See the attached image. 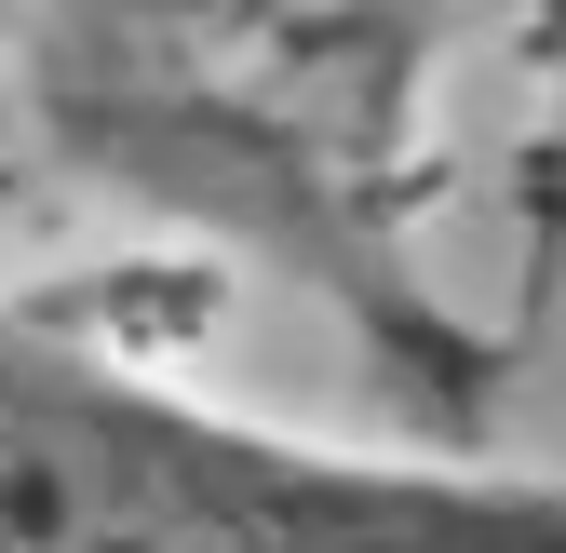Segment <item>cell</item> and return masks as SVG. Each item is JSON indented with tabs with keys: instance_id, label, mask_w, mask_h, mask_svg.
Returning <instances> with one entry per match:
<instances>
[{
	"instance_id": "3957f363",
	"label": "cell",
	"mask_w": 566,
	"mask_h": 553,
	"mask_svg": "<svg viewBox=\"0 0 566 553\" xmlns=\"http://www.w3.org/2000/svg\"><path fill=\"white\" fill-rule=\"evenodd\" d=\"M566 270V14H553V108L526 135V298H553Z\"/></svg>"
},
{
	"instance_id": "7a4b0ae2",
	"label": "cell",
	"mask_w": 566,
	"mask_h": 553,
	"mask_svg": "<svg viewBox=\"0 0 566 553\" xmlns=\"http://www.w3.org/2000/svg\"><path fill=\"white\" fill-rule=\"evenodd\" d=\"M0 553H566V472L311 446L0 298Z\"/></svg>"
},
{
	"instance_id": "6da1fadb",
	"label": "cell",
	"mask_w": 566,
	"mask_h": 553,
	"mask_svg": "<svg viewBox=\"0 0 566 553\" xmlns=\"http://www.w3.org/2000/svg\"><path fill=\"white\" fill-rule=\"evenodd\" d=\"M446 41L459 0H28L14 122L67 189L311 298L405 419L485 432L513 337L418 270Z\"/></svg>"
}]
</instances>
